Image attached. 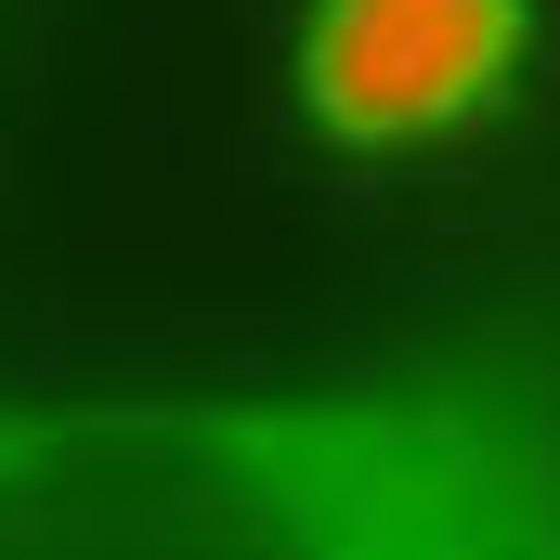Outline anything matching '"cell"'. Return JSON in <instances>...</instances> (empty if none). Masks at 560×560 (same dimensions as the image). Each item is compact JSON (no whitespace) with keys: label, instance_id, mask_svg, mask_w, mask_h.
<instances>
[{"label":"cell","instance_id":"6da1fadb","mask_svg":"<svg viewBox=\"0 0 560 560\" xmlns=\"http://www.w3.org/2000/svg\"><path fill=\"white\" fill-rule=\"evenodd\" d=\"M0 560H560V443L365 392L0 418Z\"/></svg>","mask_w":560,"mask_h":560},{"label":"cell","instance_id":"7a4b0ae2","mask_svg":"<svg viewBox=\"0 0 560 560\" xmlns=\"http://www.w3.org/2000/svg\"><path fill=\"white\" fill-rule=\"evenodd\" d=\"M535 66V0H300L287 105L339 156H443Z\"/></svg>","mask_w":560,"mask_h":560}]
</instances>
